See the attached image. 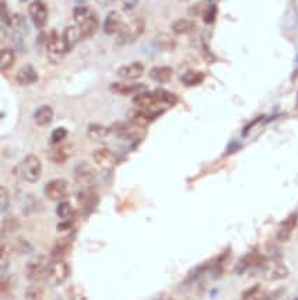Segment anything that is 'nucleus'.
Wrapping results in <instances>:
<instances>
[{
    "mask_svg": "<svg viewBox=\"0 0 298 300\" xmlns=\"http://www.w3.org/2000/svg\"><path fill=\"white\" fill-rule=\"evenodd\" d=\"M172 75H174V70L169 66H155L150 70V79L157 83H167L171 80Z\"/></svg>",
    "mask_w": 298,
    "mask_h": 300,
    "instance_id": "25",
    "label": "nucleus"
},
{
    "mask_svg": "<svg viewBox=\"0 0 298 300\" xmlns=\"http://www.w3.org/2000/svg\"><path fill=\"white\" fill-rule=\"evenodd\" d=\"M171 30L176 35H185V34H191L196 30V23L192 20L188 19H178L175 20L172 25H171Z\"/></svg>",
    "mask_w": 298,
    "mask_h": 300,
    "instance_id": "24",
    "label": "nucleus"
},
{
    "mask_svg": "<svg viewBox=\"0 0 298 300\" xmlns=\"http://www.w3.org/2000/svg\"><path fill=\"white\" fill-rule=\"evenodd\" d=\"M44 192L46 198L49 201H55V202H62L69 194V184L66 180L63 178H55L50 180L44 188Z\"/></svg>",
    "mask_w": 298,
    "mask_h": 300,
    "instance_id": "6",
    "label": "nucleus"
},
{
    "mask_svg": "<svg viewBox=\"0 0 298 300\" xmlns=\"http://www.w3.org/2000/svg\"><path fill=\"white\" fill-rule=\"evenodd\" d=\"M155 45L160 48V49H174L175 45V38L172 35H168L165 32H160L157 37H155Z\"/></svg>",
    "mask_w": 298,
    "mask_h": 300,
    "instance_id": "32",
    "label": "nucleus"
},
{
    "mask_svg": "<svg viewBox=\"0 0 298 300\" xmlns=\"http://www.w3.org/2000/svg\"><path fill=\"white\" fill-rule=\"evenodd\" d=\"M12 244L3 243L2 244V248H0V264H2V272H5V269L7 268V264H9V258L12 254Z\"/></svg>",
    "mask_w": 298,
    "mask_h": 300,
    "instance_id": "38",
    "label": "nucleus"
},
{
    "mask_svg": "<svg viewBox=\"0 0 298 300\" xmlns=\"http://www.w3.org/2000/svg\"><path fill=\"white\" fill-rule=\"evenodd\" d=\"M109 135V129L99 124H91L87 128V136L93 140H102Z\"/></svg>",
    "mask_w": 298,
    "mask_h": 300,
    "instance_id": "28",
    "label": "nucleus"
},
{
    "mask_svg": "<svg viewBox=\"0 0 298 300\" xmlns=\"http://www.w3.org/2000/svg\"><path fill=\"white\" fill-rule=\"evenodd\" d=\"M46 289L42 285H31L25 290V299L27 300H42L44 299Z\"/></svg>",
    "mask_w": 298,
    "mask_h": 300,
    "instance_id": "33",
    "label": "nucleus"
},
{
    "mask_svg": "<svg viewBox=\"0 0 298 300\" xmlns=\"http://www.w3.org/2000/svg\"><path fill=\"white\" fill-rule=\"evenodd\" d=\"M73 175H75V181L83 188H88L95 180V171L86 162H81L76 166Z\"/></svg>",
    "mask_w": 298,
    "mask_h": 300,
    "instance_id": "8",
    "label": "nucleus"
},
{
    "mask_svg": "<svg viewBox=\"0 0 298 300\" xmlns=\"http://www.w3.org/2000/svg\"><path fill=\"white\" fill-rule=\"evenodd\" d=\"M77 25H79V28H80L83 39H87V38L93 37L94 34L97 32V30H98V27H99L98 17L95 16V13H93L87 20H84L81 24H77Z\"/></svg>",
    "mask_w": 298,
    "mask_h": 300,
    "instance_id": "22",
    "label": "nucleus"
},
{
    "mask_svg": "<svg viewBox=\"0 0 298 300\" xmlns=\"http://www.w3.org/2000/svg\"><path fill=\"white\" fill-rule=\"evenodd\" d=\"M265 275L270 281H277V279H283V278H286L288 275V269L283 264H274L273 267L266 269Z\"/></svg>",
    "mask_w": 298,
    "mask_h": 300,
    "instance_id": "29",
    "label": "nucleus"
},
{
    "mask_svg": "<svg viewBox=\"0 0 298 300\" xmlns=\"http://www.w3.org/2000/svg\"><path fill=\"white\" fill-rule=\"evenodd\" d=\"M144 28H146V24L143 19L136 17V19L129 20L125 23L122 30L118 34V41L121 44H132L142 37Z\"/></svg>",
    "mask_w": 298,
    "mask_h": 300,
    "instance_id": "3",
    "label": "nucleus"
},
{
    "mask_svg": "<svg viewBox=\"0 0 298 300\" xmlns=\"http://www.w3.org/2000/svg\"><path fill=\"white\" fill-rule=\"evenodd\" d=\"M16 63V52L12 48L3 46L2 48V57H0V65H2V72H7L12 69Z\"/></svg>",
    "mask_w": 298,
    "mask_h": 300,
    "instance_id": "26",
    "label": "nucleus"
},
{
    "mask_svg": "<svg viewBox=\"0 0 298 300\" xmlns=\"http://www.w3.org/2000/svg\"><path fill=\"white\" fill-rule=\"evenodd\" d=\"M161 300H174V299H172L171 296H165V297H162Z\"/></svg>",
    "mask_w": 298,
    "mask_h": 300,
    "instance_id": "43",
    "label": "nucleus"
},
{
    "mask_svg": "<svg viewBox=\"0 0 298 300\" xmlns=\"http://www.w3.org/2000/svg\"><path fill=\"white\" fill-rule=\"evenodd\" d=\"M20 229V222L14 216H7L2 220V237L10 236Z\"/></svg>",
    "mask_w": 298,
    "mask_h": 300,
    "instance_id": "27",
    "label": "nucleus"
},
{
    "mask_svg": "<svg viewBox=\"0 0 298 300\" xmlns=\"http://www.w3.org/2000/svg\"><path fill=\"white\" fill-rule=\"evenodd\" d=\"M133 103H135V106H137L139 108H142V110H149V111H157V107L161 104L160 100H158V97L155 95V93H147V91L136 94V95L133 97Z\"/></svg>",
    "mask_w": 298,
    "mask_h": 300,
    "instance_id": "16",
    "label": "nucleus"
},
{
    "mask_svg": "<svg viewBox=\"0 0 298 300\" xmlns=\"http://www.w3.org/2000/svg\"><path fill=\"white\" fill-rule=\"evenodd\" d=\"M38 44L46 49L48 57L53 62L62 59L63 55L66 54L65 46H63L62 34H59L56 30H50L49 32H41V35L38 38Z\"/></svg>",
    "mask_w": 298,
    "mask_h": 300,
    "instance_id": "2",
    "label": "nucleus"
},
{
    "mask_svg": "<svg viewBox=\"0 0 298 300\" xmlns=\"http://www.w3.org/2000/svg\"><path fill=\"white\" fill-rule=\"evenodd\" d=\"M10 288H12V281H9L6 275H3L2 281H0V292L5 294Z\"/></svg>",
    "mask_w": 298,
    "mask_h": 300,
    "instance_id": "41",
    "label": "nucleus"
},
{
    "mask_svg": "<svg viewBox=\"0 0 298 300\" xmlns=\"http://www.w3.org/2000/svg\"><path fill=\"white\" fill-rule=\"evenodd\" d=\"M263 264H265V258L259 253H248L236 263L235 274H244L251 268L262 267Z\"/></svg>",
    "mask_w": 298,
    "mask_h": 300,
    "instance_id": "11",
    "label": "nucleus"
},
{
    "mask_svg": "<svg viewBox=\"0 0 298 300\" xmlns=\"http://www.w3.org/2000/svg\"><path fill=\"white\" fill-rule=\"evenodd\" d=\"M62 41L66 52H70V51L75 48L76 45L80 42V41H83V37H81V31H80V28H79V25L76 24V25H69V27H66L62 34Z\"/></svg>",
    "mask_w": 298,
    "mask_h": 300,
    "instance_id": "14",
    "label": "nucleus"
},
{
    "mask_svg": "<svg viewBox=\"0 0 298 300\" xmlns=\"http://www.w3.org/2000/svg\"><path fill=\"white\" fill-rule=\"evenodd\" d=\"M72 247V240L69 237L57 238L50 250V260L52 261H62Z\"/></svg>",
    "mask_w": 298,
    "mask_h": 300,
    "instance_id": "19",
    "label": "nucleus"
},
{
    "mask_svg": "<svg viewBox=\"0 0 298 300\" xmlns=\"http://www.w3.org/2000/svg\"><path fill=\"white\" fill-rule=\"evenodd\" d=\"M111 90L118 94H139L143 93L146 90L144 84H139V83H124V81H119V83H113L111 84Z\"/></svg>",
    "mask_w": 298,
    "mask_h": 300,
    "instance_id": "21",
    "label": "nucleus"
},
{
    "mask_svg": "<svg viewBox=\"0 0 298 300\" xmlns=\"http://www.w3.org/2000/svg\"><path fill=\"white\" fill-rule=\"evenodd\" d=\"M97 202H98V196L94 192V189H91L90 187L81 191L79 195V204H80L81 209L86 212H91L94 207L97 205Z\"/></svg>",
    "mask_w": 298,
    "mask_h": 300,
    "instance_id": "20",
    "label": "nucleus"
},
{
    "mask_svg": "<svg viewBox=\"0 0 298 300\" xmlns=\"http://www.w3.org/2000/svg\"><path fill=\"white\" fill-rule=\"evenodd\" d=\"M294 300H298V297H297V299H294Z\"/></svg>",
    "mask_w": 298,
    "mask_h": 300,
    "instance_id": "45",
    "label": "nucleus"
},
{
    "mask_svg": "<svg viewBox=\"0 0 298 300\" xmlns=\"http://www.w3.org/2000/svg\"><path fill=\"white\" fill-rule=\"evenodd\" d=\"M69 274H70V268L66 261H63V260L62 261H52L49 264L45 279L52 286H61L62 283L66 282Z\"/></svg>",
    "mask_w": 298,
    "mask_h": 300,
    "instance_id": "5",
    "label": "nucleus"
},
{
    "mask_svg": "<svg viewBox=\"0 0 298 300\" xmlns=\"http://www.w3.org/2000/svg\"><path fill=\"white\" fill-rule=\"evenodd\" d=\"M14 173L21 181L35 184L42 174V163L39 160V157L35 155H28L17 164Z\"/></svg>",
    "mask_w": 298,
    "mask_h": 300,
    "instance_id": "1",
    "label": "nucleus"
},
{
    "mask_svg": "<svg viewBox=\"0 0 298 300\" xmlns=\"http://www.w3.org/2000/svg\"><path fill=\"white\" fill-rule=\"evenodd\" d=\"M3 3H6V0H3Z\"/></svg>",
    "mask_w": 298,
    "mask_h": 300,
    "instance_id": "44",
    "label": "nucleus"
},
{
    "mask_svg": "<svg viewBox=\"0 0 298 300\" xmlns=\"http://www.w3.org/2000/svg\"><path fill=\"white\" fill-rule=\"evenodd\" d=\"M10 204V195L6 187H0V212H6Z\"/></svg>",
    "mask_w": 298,
    "mask_h": 300,
    "instance_id": "40",
    "label": "nucleus"
},
{
    "mask_svg": "<svg viewBox=\"0 0 298 300\" xmlns=\"http://www.w3.org/2000/svg\"><path fill=\"white\" fill-rule=\"evenodd\" d=\"M38 79H39V75L32 65H24L16 75V81L20 86H31L34 83H37Z\"/></svg>",
    "mask_w": 298,
    "mask_h": 300,
    "instance_id": "18",
    "label": "nucleus"
},
{
    "mask_svg": "<svg viewBox=\"0 0 298 300\" xmlns=\"http://www.w3.org/2000/svg\"><path fill=\"white\" fill-rule=\"evenodd\" d=\"M93 160L98 167L104 170H111L116 164L115 153L112 150L106 149V147H99V149L94 150Z\"/></svg>",
    "mask_w": 298,
    "mask_h": 300,
    "instance_id": "10",
    "label": "nucleus"
},
{
    "mask_svg": "<svg viewBox=\"0 0 298 300\" xmlns=\"http://www.w3.org/2000/svg\"><path fill=\"white\" fill-rule=\"evenodd\" d=\"M97 3H99V5H102V6H108V5H111L113 0H95Z\"/></svg>",
    "mask_w": 298,
    "mask_h": 300,
    "instance_id": "42",
    "label": "nucleus"
},
{
    "mask_svg": "<svg viewBox=\"0 0 298 300\" xmlns=\"http://www.w3.org/2000/svg\"><path fill=\"white\" fill-rule=\"evenodd\" d=\"M243 300H265V292L259 285H256L244 292Z\"/></svg>",
    "mask_w": 298,
    "mask_h": 300,
    "instance_id": "35",
    "label": "nucleus"
},
{
    "mask_svg": "<svg viewBox=\"0 0 298 300\" xmlns=\"http://www.w3.org/2000/svg\"><path fill=\"white\" fill-rule=\"evenodd\" d=\"M75 152L73 144H55V147L49 152V160L56 164H63L75 155Z\"/></svg>",
    "mask_w": 298,
    "mask_h": 300,
    "instance_id": "13",
    "label": "nucleus"
},
{
    "mask_svg": "<svg viewBox=\"0 0 298 300\" xmlns=\"http://www.w3.org/2000/svg\"><path fill=\"white\" fill-rule=\"evenodd\" d=\"M124 17H122V14L119 12H111L104 20V23H102V30L105 32L106 35H118L121 30H122V27L125 25Z\"/></svg>",
    "mask_w": 298,
    "mask_h": 300,
    "instance_id": "9",
    "label": "nucleus"
},
{
    "mask_svg": "<svg viewBox=\"0 0 298 300\" xmlns=\"http://www.w3.org/2000/svg\"><path fill=\"white\" fill-rule=\"evenodd\" d=\"M93 10L91 9H88L86 6H79L76 7L75 12H73V19H75L76 24H81L84 20H87L91 14H93Z\"/></svg>",
    "mask_w": 298,
    "mask_h": 300,
    "instance_id": "36",
    "label": "nucleus"
},
{
    "mask_svg": "<svg viewBox=\"0 0 298 300\" xmlns=\"http://www.w3.org/2000/svg\"><path fill=\"white\" fill-rule=\"evenodd\" d=\"M56 213H57V216L62 220H65V222L72 220L75 218V209H73V207L70 205V202H68V201L59 202V205L56 208Z\"/></svg>",
    "mask_w": 298,
    "mask_h": 300,
    "instance_id": "31",
    "label": "nucleus"
},
{
    "mask_svg": "<svg viewBox=\"0 0 298 300\" xmlns=\"http://www.w3.org/2000/svg\"><path fill=\"white\" fill-rule=\"evenodd\" d=\"M155 95L158 97V100L161 104H165V106H174L175 103L178 101L176 98V95L172 93H169L167 90H164V88H157L154 91Z\"/></svg>",
    "mask_w": 298,
    "mask_h": 300,
    "instance_id": "34",
    "label": "nucleus"
},
{
    "mask_svg": "<svg viewBox=\"0 0 298 300\" xmlns=\"http://www.w3.org/2000/svg\"><path fill=\"white\" fill-rule=\"evenodd\" d=\"M144 73V65L140 62H131L118 69V76L126 80H136Z\"/></svg>",
    "mask_w": 298,
    "mask_h": 300,
    "instance_id": "17",
    "label": "nucleus"
},
{
    "mask_svg": "<svg viewBox=\"0 0 298 300\" xmlns=\"http://www.w3.org/2000/svg\"><path fill=\"white\" fill-rule=\"evenodd\" d=\"M298 223V216L295 213L290 215L287 219H284L279 226V230H277V240L280 243H286L290 240V237L292 236V233L295 230Z\"/></svg>",
    "mask_w": 298,
    "mask_h": 300,
    "instance_id": "15",
    "label": "nucleus"
},
{
    "mask_svg": "<svg viewBox=\"0 0 298 300\" xmlns=\"http://www.w3.org/2000/svg\"><path fill=\"white\" fill-rule=\"evenodd\" d=\"M66 138H68V129H66V128H62V126H59V128H56V129L52 131V135H50V142H52L53 144H61Z\"/></svg>",
    "mask_w": 298,
    "mask_h": 300,
    "instance_id": "39",
    "label": "nucleus"
},
{
    "mask_svg": "<svg viewBox=\"0 0 298 300\" xmlns=\"http://www.w3.org/2000/svg\"><path fill=\"white\" fill-rule=\"evenodd\" d=\"M158 114L160 113H157V111H149V110L139 108V110H133L129 113V119L133 125L139 126V128H146L158 117Z\"/></svg>",
    "mask_w": 298,
    "mask_h": 300,
    "instance_id": "12",
    "label": "nucleus"
},
{
    "mask_svg": "<svg viewBox=\"0 0 298 300\" xmlns=\"http://www.w3.org/2000/svg\"><path fill=\"white\" fill-rule=\"evenodd\" d=\"M34 121L38 126H48L53 121V110L50 106L38 107L34 113Z\"/></svg>",
    "mask_w": 298,
    "mask_h": 300,
    "instance_id": "23",
    "label": "nucleus"
},
{
    "mask_svg": "<svg viewBox=\"0 0 298 300\" xmlns=\"http://www.w3.org/2000/svg\"><path fill=\"white\" fill-rule=\"evenodd\" d=\"M49 260L45 256H35L25 265V276L32 282L41 281L46 276L49 268Z\"/></svg>",
    "mask_w": 298,
    "mask_h": 300,
    "instance_id": "4",
    "label": "nucleus"
},
{
    "mask_svg": "<svg viewBox=\"0 0 298 300\" xmlns=\"http://www.w3.org/2000/svg\"><path fill=\"white\" fill-rule=\"evenodd\" d=\"M13 250L16 251V253H19V254H21V256H24V254L31 253L32 245L30 241H27L24 238H19V240H16L14 244H13Z\"/></svg>",
    "mask_w": 298,
    "mask_h": 300,
    "instance_id": "37",
    "label": "nucleus"
},
{
    "mask_svg": "<svg viewBox=\"0 0 298 300\" xmlns=\"http://www.w3.org/2000/svg\"><path fill=\"white\" fill-rule=\"evenodd\" d=\"M205 80V75L202 72H196V70H189L185 75L181 77V81L188 86V87H193V86H198L202 81Z\"/></svg>",
    "mask_w": 298,
    "mask_h": 300,
    "instance_id": "30",
    "label": "nucleus"
},
{
    "mask_svg": "<svg viewBox=\"0 0 298 300\" xmlns=\"http://www.w3.org/2000/svg\"><path fill=\"white\" fill-rule=\"evenodd\" d=\"M28 14L37 28H44L48 21V6L42 0H34L28 6Z\"/></svg>",
    "mask_w": 298,
    "mask_h": 300,
    "instance_id": "7",
    "label": "nucleus"
}]
</instances>
